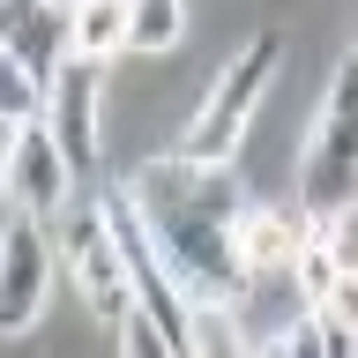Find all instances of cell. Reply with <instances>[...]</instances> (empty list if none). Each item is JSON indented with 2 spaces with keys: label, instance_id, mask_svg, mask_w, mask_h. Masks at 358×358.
<instances>
[{
  "label": "cell",
  "instance_id": "obj_12",
  "mask_svg": "<svg viewBox=\"0 0 358 358\" xmlns=\"http://www.w3.org/2000/svg\"><path fill=\"white\" fill-rule=\"evenodd\" d=\"M120 343H127L134 358H157V351H172V336L157 329V321H150V313H142V306H134L127 321H120Z\"/></svg>",
  "mask_w": 358,
  "mask_h": 358
},
{
  "label": "cell",
  "instance_id": "obj_8",
  "mask_svg": "<svg viewBox=\"0 0 358 358\" xmlns=\"http://www.w3.org/2000/svg\"><path fill=\"white\" fill-rule=\"evenodd\" d=\"M67 52H75V8H60V0H8L0 8V60L8 67H22L52 90Z\"/></svg>",
  "mask_w": 358,
  "mask_h": 358
},
{
  "label": "cell",
  "instance_id": "obj_5",
  "mask_svg": "<svg viewBox=\"0 0 358 358\" xmlns=\"http://www.w3.org/2000/svg\"><path fill=\"white\" fill-rule=\"evenodd\" d=\"M75 164H67L60 134H52V120L45 112H30V120H8V201L15 209H30V217H60L67 201H75Z\"/></svg>",
  "mask_w": 358,
  "mask_h": 358
},
{
  "label": "cell",
  "instance_id": "obj_9",
  "mask_svg": "<svg viewBox=\"0 0 358 358\" xmlns=\"http://www.w3.org/2000/svg\"><path fill=\"white\" fill-rule=\"evenodd\" d=\"M127 22H134V0H75V52L120 60L127 52Z\"/></svg>",
  "mask_w": 358,
  "mask_h": 358
},
{
  "label": "cell",
  "instance_id": "obj_4",
  "mask_svg": "<svg viewBox=\"0 0 358 358\" xmlns=\"http://www.w3.org/2000/svg\"><path fill=\"white\" fill-rule=\"evenodd\" d=\"M276 67H284V38H276V30L246 38L239 52H231V67L217 75V90L194 105V120L179 127V150H187V157H239L246 120L262 112L268 83H276Z\"/></svg>",
  "mask_w": 358,
  "mask_h": 358
},
{
  "label": "cell",
  "instance_id": "obj_10",
  "mask_svg": "<svg viewBox=\"0 0 358 358\" xmlns=\"http://www.w3.org/2000/svg\"><path fill=\"white\" fill-rule=\"evenodd\" d=\"M179 30H187V0H134V22H127V52L157 60V52H172Z\"/></svg>",
  "mask_w": 358,
  "mask_h": 358
},
{
  "label": "cell",
  "instance_id": "obj_11",
  "mask_svg": "<svg viewBox=\"0 0 358 358\" xmlns=\"http://www.w3.org/2000/svg\"><path fill=\"white\" fill-rule=\"evenodd\" d=\"M194 351H239V336H231V306H194Z\"/></svg>",
  "mask_w": 358,
  "mask_h": 358
},
{
  "label": "cell",
  "instance_id": "obj_3",
  "mask_svg": "<svg viewBox=\"0 0 358 358\" xmlns=\"http://www.w3.org/2000/svg\"><path fill=\"white\" fill-rule=\"evenodd\" d=\"M60 268H67V284L83 291V306L97 313L105 329H120V321L142 306L127 246H120V231H112V217H105V194L60 209Z\"/></svg>",
  "mask_w": 358,
  "mask_h": 358
},
{
  "label": "cell",
  "instance_id": "obj_6",
  "mask_svg": "<svg viewBox=\"0 0 358 358\" xmlns=\"http://www.w3.org/2000/svg\"><path fill=\"white\" fill-rule=\"evenodd\" d=\"M38 224L45 217L8 201V231H0V336H22L45 313V291H52V268H60Z\"/></svg>",
  "mask_w": 358,
  "mask_h": 358
},
{
  "label": "cell",
  "instance_id": "obj_15",
  "mask_svg": "<svg viewBox=\"0 0 358 358\" xmlns=\"http://www.w3.org/2000/svg\"><path fill=\"white\" fill-rule=\"evenodd\" d=\"M60 8H75V0H60Z\"/></svg>",
  "mask_w": 358,
  "mask_h": 358
},
{
  "label": "cell",
  "instance_id": "obj_7",
  "mask_svg": "<svg viewBox=\"0 0 358 358\" xmlns=\"http://www.w3.org/2000/svg\"><path fill=\"white\" fill-rule=\"evenodd\" d=\"M45 120L60 134L67 164L75 172H97V157H105V60L67 52V67L52 75V97H45Z\"/></svg>",
  "mask_w": 358,
  "mask_h": 358
},
{
  "label": "cell",
  "instance_id": "obj_14",
  "mask_svg": "<svg viewBox=\"0 0 358 358\" xmlns=\"http://www.w3.org/2000/svg\"><path fill=\"white\" fill-rule=\"evenodd\" d=\"M321 239H329V254L343 268H358V209H343V217H329V231H321Z\"/></svg>",
  "mask_w": 358,
  "mask_h": 358
},
{
  "label": "cell",
  "instance_id": "obj_2",
  "mask_svg": "<svg viewBox=\"0 0 358 358\" xmlns=\"http://www.w3.org/2000/svg\"><path fill=\"white\" fill-rule=\"evenodd\" d=\"M299 201L321 224L358 209V52L336 67L329 97H321V120H313L306 157H299Z\"/></svg>",
  "mask_w": 358,
  "mask_h": 358
},
{
  "label": "cell",
  "instance_id": "obj_1",
  "mask_svg": "<svg viewBox=\"0 0 358 358\" xmlns=\"http://www.w3.org/2000/svg\"><path fill=\"white\" fill-rule=\"evenodd\" d=\"M127 194L150 224V246L179 276V291L194 306H239L246 299V254H239V217L246 187L231 172V157H150L142 172H127Z\"/></svg>",
  "mask_w": 358,
  "mask_h": 358
},
{
  "label": "cell",
  "instance_id": "obj_13",
  "mask_svg": "<svg viewBox=\"0 0 358 358\" xmlns=\"http://www.w3.org/2000/svg\"><path fill=\"white\" fill-rule=\"evenodd\" d=\"M313 306H321L329 321H343V329L358 336V268H343V276L329 284V299H313Z\"/></svg>",
  "mask_w": 358,
  "mask_h": 358
}]
</instances>
